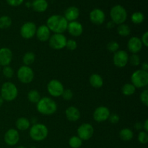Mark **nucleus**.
<instances>
[{"instance_id":"f257e3e1","label":"nucleus","mask_w":148,"mask_h":148,"mask_svg":"<svg viewBox=\"0 0 148 148\" xmlns=\"http://www.w3.org/2000/svg\"><path fill=\"white\" fill-rule=\"evenodd\" d=\"M46 25L50 31L54 33L63 34L67 29L68 21L64 16L60 14H53L48 18Z\"/></svg>"},{"instance_id":"f03ea898","label":"nucleus","mask_w":148,"mask_h":148,"mask_svg":"<svg viewBox=\"0 0 148 148\" xmlns=\"http://www.w3.org/2000/svg\"><path fill=\"white\" fill-rule=\"evenodd\" d=\"M37 111L44 116H51L57 110V104L52 98L43 97L36 103Z\"/></svg>"},{"instance_id":"7ed1b4c3","label":"nucleus","mask_w":148,"mask_h":148,"mask_svg":"<svg viewBox=\"0 0 148 148\" xmlns=\"http://www.w3.org/2000/svg\"><path fill=\"white\" fill-rule=\"evenodd\" d=\"M49 134V130L45 124L40 123H36L33 124L30 128L29 135L30 138L36 142H40L44 140Z\"/></svg>"},{"instance_id":"20e7f679","label":"nucleus","mask_w":148,"mask_h":148,"mask_svg":"<svg viewBox=\"0 0 148 148\" xmlns=\"http://www.w3.org/2000/svg\"><path fill=\"white\" fill-rule=\"evenodd\" d=\"M111 21L115 25H121L125 23L128 14L126 9L120 4H116L111 9L110 11Z\"/></svg>"},{"instance_id":"39448f33","label":"nucleus","mask_w":148,"mask_h":148,"mask_svg":"<svg viewBox=\"0 0 148 148\" xmlns=\"http://www.w3.org/2000/svg\"><path fill=\"white\" fill-rule=\"evenodd\" d=\"M18 95V89L14 83L6 82L1 85V95L4 101H12L17 98Z\"/></svg>"},{"instance_id":"423d86ee","label":"nucleus","mask_w":148,"mask_h":148,"mask_svg":"<svg viewBox=\"0 0 148 148\" xmlns=\"http://www.w3.org/2000/svg\"><path fill=\"white\" fill-rule=\"evenodd\" d=\"M131 80L136 88H145L148 85V72L142 69L136 70L132 75Z\"/></svg>"},{"instance_id":"0eeeda50","label":"nucleus","mask_w":148,"mask_h":148,"mask_svg":"<svg viewBox=\"0 0 148 148\" xmlns=\"http://www.w3.org/2000/svg\"><path fill=\"white\" fill-rule=\"evenodd\" d=\"M17 79L23 84L30 83L34 79V72L28 66L23 65L18 69L17 72Z\"/></svg>"},{"instance_id":"6e6552de","label":"nucleus","mask_w":148,"mask_h":148,"mask_svg":"<svg viewBox=\"0 0 148 148\" xmlns=\"http://www.w3.org/2000/svg\"><path fill=\"white\" fill-rule=\"evenodd\" d=\"M66 36L62 33H54L51 36L49 40V46L51 49L55 50H61L66 46Z\"/></svg>"},{"instance_id":"1a4fd4ad","label":"nucleus","mask_w":148,"mask_h":148,"mask_svg":"<svg viewBox=\"0 0 148 148\" xmlns=\"http://www.w3.org/2000/svg\"><path fill=\"white\" fill-rule=\"evenodd\" d=\"M64 90L63 84L58 79H51L47 85L48 92L53 97L62 96Z\"/></svg>"},{"instance_id":"9d476101","label":"nucleus","mask_w":148,"mask_h":148,"mask_svg":"<svg viewBox=\"0 0 148 148\" xmlns=\"http://www.w3.org/2000/svg\"><path fill=\"white\" fill-rule=\"evenodd\" d=\"M37 27L33 22H26L20 27V35L25 39H30L36 36Z\"/></svg>"},{"instance_id":"9b49d317","label":"nucleus","mask_w":148,"mask_h":148,"mask_svg":"<svg viewBox=\"0 0 148 148\" xmlns=\"http://www.w3.org/2000/svg\"><path fill=\"white\" fill-rule=\"evenodd\" d=\"M77 136L83 141L90 140L92 137L94 133V128L90 124L84 123L81 124L77 129Z\"/></svg>"},{"instance_id":"f8f14e48","label":"nucleus","mask_w":148,"mask_h":148,"mask_svg":"<svg viewBox=\"0 0 148 148\" xmlns=\"http://www.w3.org/2000/svg\"><path fill=\"white\" fill-rule=\"evenodd\" d=\"M114 65L119 68H123L128 64L129 55L127 51L124 50H119L115 52L113 57Z\"/></svg>"},{"instance_id":"ddd939ff","label":"nucleus","mask_w":148,"mask_h":148,"mask_svg":"<svg viewBox=\"0 0 148 148\" xmlns=\"http://www.w3.org/2000/svg\"><path fill=\"white\" fill-rule=\"evenodd\" d=\"M111 114L109 109L106 106H99L94 111L92 117L97 122H104L108 119Z\"/></svg>"},{"instance_id":"4468645a","label":"nucleus","mask_w":148,"mask_h":148,"mask_svg":"<svg viewBox=\"0 0 148 148\" xmlns=\"http://www.w3.org/2000/svg\"><path fill=\"white\" fill-rule=\"evenodd\" d=\"M4 140L7 145L14 146L18 143L20 140V134L15 129H10L5 132Z\"/></svg>"},{"instance_id":"2eb2a0df","label":"nucleus","mask_w":148,"mask_h":148,"mask_svg":"<svg viewBox=\"0 0 148 148\" xmlns=\"http://www.w3.org/2000/svg\"><path fill=\"white\" fill-rule=\"evenodd\" d=\"M90 20L95 25H102L106 20V14L101 9L95 8L90 12Z\"/></svg>"},{"instance_id":"dca6fc26","label":"nucleus","mask_w":148,"mask_h":148,"mask_svg":"<svg viewBox=\"0 0 148 148\" xmlns=\"http://www.w3.org/2000/svg\"><path fill=\"white\" fill-rule=\"evenodd\" d=\"M13 53L11 49L4 47L0 49V66H9L12 61Z\"/></svg>"},{"instance_id":"f3484780","label":"nucleus","mask_w":148,"mask_h":148,"mask_svg":"<svg viewBox=\"0 0 148 148\" xmlns=\"http://www.w3.org/2000/svg\"><path fill=\"white\" fill-rule=\"evenodd\" d=\"M69 34L74 37L80 36L83 33V26L80 23L76 21L69 22L66 29Z\"/></svg>"},{"instance_id":"a211bd4d","label":"nucleus","mask_w":148,"mask_h":148,"mask_svg":"<svg viewBox=\"0 0 148 148\" xmlns=\"http://www.w3.org/2000/svg\"><path fill=\"white\" fill-rule=\"evenodd\" d=\"M143 46L141 39L136 36H133L131 38H130L127 43L128 50L132 53H139L143 49Z\"/></svg>"},{"instance_id":"6ab92c4d","label":"nucleus","mask_w":148,"mask_h":148,"mask_svg":"<svg viewBox=\"0 0 148 148\" xmlns=\"http://www.w3.org/2000/svg\"><path fill=\"white\" fill-rule=\"evenodd\" d=\"M36 36L40 41L46 42L50 38L51 31L46 25H42L37 27Z\"/></svg>"},{"instance_id":"aec40b11","label":"nucleus","mask_w":148,"mask_h":148,"mask_svg":"<svg viewBox=\"0 0 148 148\" xmlns=\"http://www.w3.org/2000/svg\"><path fill=\"white\" fill-rule=\"evenodd\" d=\"M79 16V10L75 6H71L68 7L64 12V17H65L66 20L69 22L76 21Z\"/></svg>"},{"instance_id":"412c9836","label":"nucleus","mask_w":148,"mask_h":148,"mask_svg":"<svg viewBox=\"0 0 148 148\" xmlns=\"http://www.w3.org/2000/svg\"><path fill=\"white\" fill-rule=\"evenodd\" d=\"M65 116L67 120L72 122L78 121L80 118V112L79 109L75 106H69L65 111Z\"/></svg>"},{"instance_id":"4be33fe9","label":"nucleus","mask_w":148,"mask_h":148,"mask_svg":"<svg viewBox=\"0 0 148 148\" xmlns=\"http://www.w3.org/2000/svg\"><path fill=\"white\" fill-rule=\"evenodd\" d=\"M49 3L46 0H33L31 3V7L36 12H43L46 11Z\"/></svg>"},{"instance_id":"5701e85b","label":"nucleus","mask_w":148,"mask_h":148,"mask_svg":"<svg viewBox=\"0 0 148 148\" xmlns=\"http://www.w3.org/2000/svg\"><path fill=\"white\" fill-rule=\"evenodd\" d=\"M90 84L94 88H100L103 85V79L98 74H92L90 77Z\"/></svg>"},{"instance_id":"b1692460","label":"nucleus","mask_w":148,"mask_h":148,"mask_svg":"<svg viewBox=\"0 0 148 148\" xmlns=\"http://www.w3.org/2000/svg\"><path fill=\"white\" fill-rule=\"evenodd\" d=\"M15 126L18 130L25 131L30 128V122L25 117H20V118L17 119V120L16 121Z\"/></svg>"},{"instance_id":"393cba45","label":"nucleus","mask_w":148,"mask_h":148,"mask_svg":"<svg viewBox=\"0 0 148 148\" xmlns=\"http://www.w3.org/2000/svg\"><path fill=\"white\" fill-rule=\"evenodd\" d=\"M119 137L123 141H130L134 137V133L129 128H124L120 131Z\"/></svg>"},{"instance_id":"a878e982","label":"nucleus","mask_w":148,"mask_h":148,"mask_svg":"<svg viewBox=\"0 0 148 148\" xmlns=\"http://www.w3.org/2000/svg\"><path fill=\"white\" fill-rule=\"evenodd\" d=\"M117 33L119 36H123V37H127V36H130L131 33V29H130V26L127 24L119 25L117 27Z\"/></svg>"},{"instance_id":"bb28decb","label":"nucleus","mask_w":148,"mask_h":148,"mask_svg":"<svg viewBox=\"0 0 148 148\" xmlns=\"http://www.w3.org/2000/svg\"><path fill=\"white\" fill-rule=\"evenodd\" d=\"M41 98L40 93L36 90H30L27 93V99L33 103H37Z\"/></svg>"},{"instance_id":"cd10ccee","label":"nucleus","mask_w":148,"mask_h":148,"mask_svg":"<svg viewBox=\"0 0 148 148\" xmlns=\"http://www.w3.org/2000/svg\"><path fill=\"white\" fill-rule=\"evenodd\" d=\"M36 60V56L33 52H26L23 57V62L24 65L30 66V65L33 64Z\"/></svg>"},{"instance_id":"c85d7f7f","label":"nucleus","mask_w":148,"mask_h":148,"mask_svg":"<svg viewBox=\"0 0 148 148\" xmlns=\"http://www.w3.org/2000/svg\"><path fill=\"white\" fill-rule=\"evenodd\" d=\"M136 88L132 83H127L123 85L121 88V92L126 96H130L135 92Z\"/></svg>"},{"instance_id":"c756f323","label":"nucleus","mask_w":148,"mask_h":148,"mask_svg":"<svg viewBox=\"0 0 148 148\" xmlns=\"http://www.w3.org/2000/svg\"><path fill=\"white\" fill-rule=\"evenodd\" d=\"M131 20L134 24L139 25L143 23L145 20V15L141 12H135L131 16Z\"/></svg>"},{"instance_id":"7c9ffc66","label":"nucleus","mask_w":148,"mask_h":148,"mask_svg":"<svg viewBox=\"0 0 148 148\" xmlns=\"http://www.w3.org/2000/svg\"><path fill=\"white\" fill-rule=\"evenodd\" d=\"M12 25V19L7 15H3L0 17V29H7Z\"/></svg>"},{"instance_id":"2f4dec72","label":"nucleus","mask_w":148,"mask_h":148,"mask_svg":"<svg viewBox=\"0 0 148 148\" xmlns=\"http://www.w3.org/2000/svg\"><path fill=\"white\" fill-rule=\"evenodd\" d=\"M69 145L72 148H79L82 145V140L78 136H72L69 139Z\"/></svg>"},{"instance_id":"473e14b6","label":"nucleus","mask_w":148,"mask_h":148,"mask_svg":"<svg viewBox=\"0 0 148 148\" xmlns=\"http://www.w3.org/2000/svg\"><path fill=\"white\" fill-rule=\"evenodd\" d=\"M132 66H138L140 64V56L137 53H132L130 56H129V62Z\"/></svg>"},{"instance_id":"72a5a7b5","label":"nucleus","mask_w":148,"mask_h":148,"mask_svg":"<svg viewBox=\"0 0 148 148\" xmlns=\"http://www.w3.org/2000/svg\"><path fill=\"white\" fill-rule=\"evenodd\" d=\"M119 43L115 40H111L107 44V49L111 53H115L119 50Z\"/></svg>"},{"instance_id":"f704fd0d","label":"nucleus","mask_w":148,"mask_h":148,"mask_svg":"<svg viewBox=\"0 0 148 148\" xmlns=\"http://www.w3.org/2000/svg\"><path fill=\"white\" fill-rule=\"evenodd\" d=\"M3 75L7 79H10L14 76V69L9 65V66H3L2 69Z\"/></svg>"},{"instance_id":"c9c22d12","label":"nucleus","mask_w":148,"mask_h":148,"mask_svg":"<svg viewBox=\"0 0 148 148\" xmlns=\"http://www.w3.org/2000/svg\"><path fill=\"white\" fill-rule=\"evenodd\" d=\"M138 141L141 144L145 145L148 142V134L145 131H142L138 134Z\"/></svg>"},{"instance_id":"e433bc0d","label":"nucleus","mask_w":148,"mask_h":148,"mask_svg":"<svg viewBox=\"0 0 148 148\" xmlns=\"http://www.w3.org/2000/svg\"><path fill=\"white\" fill-rule=\"evenodd\" d=\"M65 47L69 51H75L77 48V43L76 40H73V39H69V40H66Z\"/></svg>"},{"instance_id":"4c0bfd02","label":"nucleus","mask_w":148,"mask_h":148,"mask_svg":"<svg viewBox=\"0 0 148 148\" xmlns=\"http://www.w3.org/2000/svg\"><path fill=\"white\" fill-rule=\"evenodd\" d=\"M140 101L145 106H148V90L145 89L140 94Z\"/></svg>"},{"instance_id":"58836bf2","label":"nucleus","mask_w":148,"mask_h":148,"mask_svg":"<svg viewBox=\"0 0 148 148\" xmlns=\"http://www.w3.org/2000/svg\"><path fill=\"white\" fill-rule=\"evenodd\" d=\"M62 96V98L64 100H66V101H69V100L72 99V97H73V92H72V90L70 89L64 90Z\"/></svg>"},{"instance_id":"ea45409f","label":"nucleus","mask_w":148,"mask_h":148,"mask_svg":"<svg viewBox=\"0 0 148 148\" xmlns=\"http://www.w3.org/2000/svg\"><path fill=\"white\" fill-rule=\"evenodd\" d=\"M7 3L11 7H18L23 3L24 0H6Z\"/></svg>"},{"instance_id":"a19ab883","label":"nucleus","mask_w":148,"mask_h":148,"mask_svg":"<svg viewBox=\"0 0 148 148\" xmlns=\"http://www.w3.org/2000/svg\"><path fill=\"white\" fill-rule=\"evenodd\" d=\"M108 119H109L110 122L112 123V124H116V123H118L119 121V116L118 114H110Z\"/></svg>"},{"instance_id":"79ce46f5","label":"nucleus","mask_w":148,"mask_h":148,"mask_svg":"<svg viewBox=\"0 0 148 148\" xmlns=\"http://www.w3.org/2000/svg\"><path fill=\"white\" fill-rule=\"evenodd\" d=\"M141 41L143 43V46H145V47L148 46V32L146 31L144 34L143 35L141 38Z\"/></svg>"},{"instance_id":"37998d69","label":"nucleus","mask_w":148,"mask_h":148,"mask_svg":"<svg viewBox=\"0 0 148 148\" xmlns=\"http://www.w3.org/2000/svg\"><path fill=\"white\" fill-rule=\"evenodd\" d=\"M142 70L145 71V72H147L148 71V64L147 62H143V64H142Z\"/></svg>"},{"instance_id":"c03bdc74","label":"nucleus","mask_w":148,"mask_h":148,"mask_svg":"<svg viewBox=\"0 0 148 148\" xmlns=\"http://www.w3.org/2000/svg\"><path fill=\"white\" fill-rule=\"evenodd\" d=\"M143 129L145 132H148V119H146L144 124H143Z\"/></svg>"},{"instance_id":"a18cd8bd","label":"nucleus","mask_w":148,"mask_h":148,"mask_svg":"<svg viewBox=\"0 0 148 148\" xmlns=\"http://www.w3.org/2000/svg\"><path fill=\"white\" fill-rule=\"evenodd\" d=\"M134 128L137 130H140L143 129V124L140 122H137L134 125Z\"/></svg>"},{"instance_id":"49530a36","label":"nucleus","mask_w":148,"mask_h":148,"mask_svg":"<svg viewBox=\"0 0 148 148\" xmlns=\"http://www.w3.org/2000/svg\"><path fill=\"white\" fill-rule=\"evenodd\" d=\"M114 25H115V24H114V23H113L112 21H110V22H108V23H107V25H106L107 27H108V28H109V29H111V28H113V27H114Z\"/></svg>"},{"instance_id":"de8ad7c7","label":"nucleus","mask_w":148,"mask_h":148,"mask_svg":"<svg viewBox=\"0 0 148 148\" xmlns=\"http://www.w3.org/2000/svg\"><path fill=\"white\" fill-rule=\"evenodd\" d=\"M3 103H4V100H3L2 98L0 96V106H2Z\"/></svg>"},{"instance_id":"09e8293b","label":"nucleus","mask_w":148,"mask_h":148,"mask_svg":"<svg viewBox=\"0 0 148 148\" xmlns=\"http://www.w3.org/2000/svg\"><path fill=\"white\" fill-rule=\"evenodd\" d=\"M25 5H26V7H31V3L27 2L25 4Z\"/></svg>"},{"instance_id":"8fccbe9b","label":"nucleus","mask_w":148,"mask_h":148,"mask_svg":"<svg viewBox=\"0 0 148 148\" xmlns=\"http://www.w3.org/2000/svg\"><path fill=\"white\" fill-rule=\"evenodd\" d=\"M16 148H26V147H24V146H19V147H17Z\"/></svg>"},{"instance_id":"3c124183","label":"nucleus","mask_w":148,"mask_h":148,"mask_svg":"<svg viewBox=\"0 0 148 148\" xmlns=\"http://www.w3.org/2000/svg\"><path fill=\"white\" fill-rule=\"evenodd\" d=\"M30 148H36V147H34V146H33V147H31Z\"/></svg>"},{"instance_id":"603ef678","label":"nucleus","mask_w":148,"mask_h":148,"mask_svg":"<svg viewBox=\"0 0 148 148\" xmlns=\"http://www.w3.org/2000/svg\"><path fill=\"white\" fill-rule=\"evenodd\" d=\"M0 71H1V66H0Z\"/></svg>"}]
</instances>
